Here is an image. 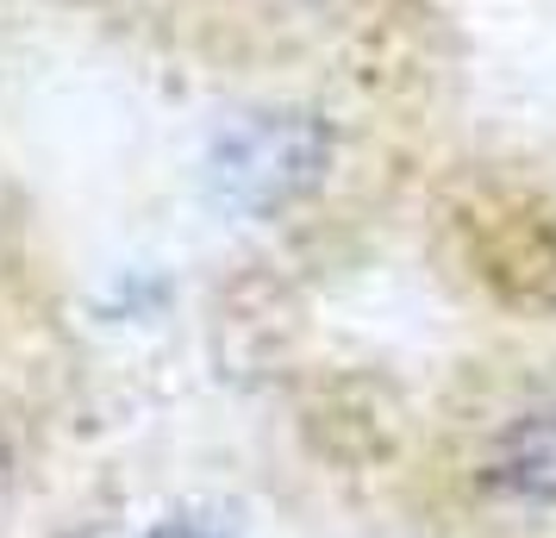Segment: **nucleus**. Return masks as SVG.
Wrapping results in <instances>:
<instances>
[{
	"label": "nucleus",
	"instance_id": "nucleus-1",
	"mask_svg": "<svg viewBox=\"0 0 556 538\" xmlns=\"http://www.w3.org/2000/svg\"><path fill=\"white\" fill-rule=\"evenodd\" d=\"M463 513L494 533L556 526V388H519L456 445Z\"/></svg>",
	"mask_w": 556,
	"mask_h": 538
},
{
	"label": "nucleus",
	"instance_id": "nucleus-2",
	"mask_svg": "<svg viewBox=\"0 0 556 538\" xmlns=\"http://www.w3.org/2000/svg\"><path fill=\"white\" fill-rule=\"evenodd\" d=\"M119 538H238V533L201 508H169V513H151V520H131Z\"/></svg>",
	"mask_w": 556,
	"mask_h": 538
}]
</instances>
